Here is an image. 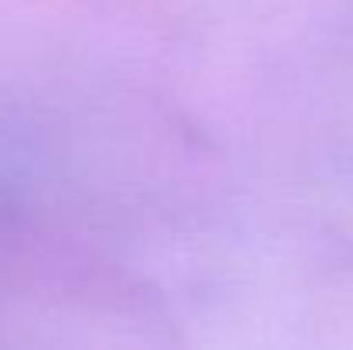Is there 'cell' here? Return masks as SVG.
<instances>
[]
</instances>
